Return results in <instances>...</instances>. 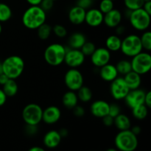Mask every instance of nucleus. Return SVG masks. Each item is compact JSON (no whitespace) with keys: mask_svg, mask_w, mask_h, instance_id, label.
I'll return each mask as SVG.
<instances>
[{"mask_svg":"<svg viewBox=\"0 0 151 151\" xmlns=\"http://www.w3.org/2000/svg\"><path fill=\"white\" fill-rule=\"evenodd\" d=\"M47 20V13L40 6H29L22 16V22L28 29L36 30Z\"/></svg>","mask_w":151,"mask_h":151,"instance_id":"f257e3e1","label":"nucleus"},{"mask_svg":"<svg viewBox=\"0 0 151 151\" xmlns=\"http://www.w3.org/2000/svg\"><path fill=\"white\" fill-rule=\"evenodd\" d=\"M3 73L9 79L16 80L24 70V61L19 55H10L1 62Z\"/></svg>","mask_w":151,"mask_h":151,"instance_id":"f03ea898","label":"nucleus"},{"mask_svg":"<svg viewBox=\"0 0 151 151\" xmlns=\"http://www.w3.org/2000/svg\"><path fill=\"white\" fill-rule=\"evenodd\" d=\"M66 48L64 45L59 43H53L46 47L44 58L46 63L51 66H58L64 61Z\"/></svg>","mask_w":151,"mask_h":151,"instance_id":"7ed1b4c3","label":"nucleus"},{"mask_svg":"<svg viewBox=\"0 0 151 151\" xmlns=\"http://www.w3.org/2000/svg\"><path fill=\"white\" fill-rule=\"evenodd\" d=\"M116 150L134 151L138 147V138L130 129L119 131L114 139Z\"/></svg>","mask_w":151,"mask_h":151,"instance_id":"20e7f679","label":"nucleus"},{"mask_svg":"<svg viewBox=\"0 0 151 151\" xmlns=\"http://www.w3.org/2000/svg\"><path fill=\"white\" fill-rule=\"evenodd\" d=\"M151 15L148 14L144 9L142 8L132 10L128 16L129 23L132 28L139 32L147 30L150 27Z\"/></svg>","mask_w":151,"mask_h":151,"instance_id":"39448f33","label":"nucleus"},{"mask_svg":"<svg viewBox=\"0 0 151 151\" xmlns=\"http://www.w3.org/2000/svg\"><path fill=\"white\" fill-rule=\"evenodd\" d=\"M120 51L128 58H133L143 51L139 35L129 34L122 39Z\"/></svg>","mask_w":151,"mask_h":151,"instance_id":"423d86ee","label":"nucleus"},{"mask_svg":"<svg viewBox=\"0 0 151 151\" xmlns=\"http://www.w3.org/2000/svg\"><path fill=\"white\" fill-rule=\"evenodd\" d=\"M43 109L36 103H29L22 110V116L26 125H38L42 121Z\"/></svg>","mask_w":151,"mask_h":151,"instance_id":"0eeeda50","label":"nucleus"},{"mask_svg":"<svg viewBox=\"0 0 151 151\" xmlns=\"http://www.w3.org/2000/svg\"><path fill=\"white\" fill-rule=\"evenodd\" d=\"M132 71L142 75H146L151 69V55L149 52H141L131 58Z\"/></svg>","mask_w":151,"mask_h":151,"instance_id":"6e6552de","label":"nucleus"},{"mask_svg":"<svg viewBox=\"0 0 151 151\" xmlns=\"http://www.w3.org/2000/svg\"><path fill=\"white\" fill-rule=\"evenodd\" d=\"M83 75L79 69L69 68L65 73L64 83L69 90L77 91L83 86Z\"/></svg>","mask_w":151,"mask_h":151,"instance_id":"1a4fd4ad","label":"nucleus"},{"mask_svg":"<svg viewBox=\"0 0 151 151\" xmlns=\"http://www.w3.org/2000/svg\"><path fill=\"white\" fill-rule=\"evenodd\" d=\"M109 90L111 97L116 101L123 100L130 91L122 77H118L111 81Z\"/></svg>","mask_w":151,"mask_h":151,"instance_id":"9d476101","label":"nucleus"},{"mask_svg":"<svg viewBox=\"0 0 151 151\" xmlns=\"http://www.w3.org/2000/svg\"><path fill=\"white\" fill-rule=\"evenodd\" d=\"M85 60L86 56L81 50L67 48L63 63H66V66L69 68L78 69L83 64Z\"/></svg>","mask_w":151,"mask_h":151,"instance_id":"9b49d317","label":"nucleus"},{"mask_svg":"<svg viewBox=\"0 0 151 151\" xmlns=\"http://www.w3.org/2000/svg\"><path fill=\"white\" fill-rule=\"evenodd\" d=\"M111 59V52L106 47L96 48L94 52L90 55V60L93 66L100 68L110 63Z\"/></svg>","mask_w":151,"mask_h":151,"instance_id":"f8f14e48","label":"nucleus"},{"mask_svg":"<svg viewBox=\"0 0 151 151\" xmlns=\"http://www.w3.org/2000/svg\"><path fill=\"white\" fill-rule=\"evenodd\" d=\"M145 92L144 90L141 89L140 88L137 89L130 90L128 94L125 97L123 100L125 103L131 109L140 106V105L145 104Z\"/></svg>","mask_w":151,"mask_h":151,"instance_id":"ddd939ff","label":"nucleus"},{"mask_svg":"<svg viewBox=\"0 0 151 151\" xmlns=\"http://www.w3.org/2000/svg\"><path fill=\"white\" fill-rule=\"evenodd\" d=\"M104 14L95 7H91L86 10L85 16V23L91 27H98L103 24Z\"/></svg>","mask_w":151,"mask_h":151,"instance_id":"4468645a","label":"nucleus"},{"mask_svg":"<svg viewBox=\"0 0 151 151\" xmlns=\"http://www.w3.org/2000/svg\"><path fill=\"white\" fill-rule=\"evenodd\" d=\"M61 111L55 106H50L43 109L42 121L47 125H54L60 120Z\"/></svg>","mask_w":151,"mask_h":151,"instance_id":"2eb2a0df","label":"nucleus"},{"mask_svg":"<svg viewBox=\"0 0 151 151\" xmlns=\"http://www.w3.org/2000/svg\"><path fill=\"white\" fill-rule=\"evenodd\" d=\"M123 19V15L119 10L114 8L109 13L104 14L103 23L107 27L114 29L116 27L119 25Z\"/></svg>","mask_w":151,"mask_h":151,"instance_id":"dca6fc26","label":"nucleus"},{"mask_svg":"<svg viewBox=\"0 0 151 151\" xmlns=\"http://www.w3.org/2000/svg\"><path fill=\"white\" fill-rule=\"evenodd\" d=\"M109 103L103 100H97L93 102L90 106L91 114L97 118H102L109 114Z\"/></svg>","mask_w":151,"mask_h":151,"instance_id":"f3484780","label":"nucleus"},{"mask_svg":"<svg viewBox=\"0 0 151 151\" xmlns=\"http://www.w3.org/2000/svg\"><path fill=\"white\" fill-rule=\"evenodd\" d=\"M86 10L78 6L75 5L71 7L68 13V19L71 24L74 25H81L85 22Z\"/></svg>","mask_w":151,"mask_h":151,"instance_id":"a211bd4d","label":"nucleus"},{"mask_svg":"<svg viewBox=\"0 0 151 151\" xmlns=\"http://www.w3.org/2000/svg\"><path fill=\"white\" fill-rule=\"evenodd\" d=\"M99 69H99L100 77L103 81H106V82L111 83L116 78H118L119 75L115 65L112 64V63H109Z\"/></svg>","mask_w":151,"mask_h":151,"instance_id":"6ab92c4d","label":"nucleus"},{"mask_svg":"<svg viewBox=\"0 0 151 151\" xmlns=\"http://www.w3.org/2000/svg\"><path fill=\"white\" fill-rule=\"evenodd\" d=\"M62 137L56 130H51L45 134L43 138V143L46 147L53 149L57 147L61 142Z\"/></svg>","mask_w":151,"mask_h":151,"instance_id":"aec40b11","label":"nucleus"},{"mask_svg":"<svg viewBox=\"0 0 151 151\" xmlns=\"http://www.w3.org/2000/svg\"><path fill=\"white\" fill-rule=\"evenodd\" d=\"M86 41V37L83 32H75L69 35L68 39V46L70 49L81 50Z\"/></svg>","mask_w":151,"mask_h":151,"instance_id":"412c9836","label":"nucleus"},{"mask_svg":"<svg viewBox=\"0 0 151 151\" xmlns=\"http://www.w3.org/2000/svg\"><path fill=\"white\" fill-rule=\"evenodd\" d=\"M123 79L125 83L127 84L130 90L137 89L140 88L142 84V78L141 75L137 74L134 71H131L130 72L124 75Z\"/></svg>","mask_w":151,"mask_h":151,"instance_id":"4be33fe9","label":"nucleus"},{"mask_svg":"<svg viewBox=\"0 0 151 151\" xmlns=\"http://www.w3.org/2000/svg\"><path fill=\"white\" fill-rule=\"evenodd\" d=\"M78 102H79V100H78L76 91L68 90L63 94L62 97V103L63 106L68 109H73L78 104Z\"/></svg>","mask_w":151,"mask_h":151,"instance_id":"5701e85b","label":"nucleus"},{"mask_svg":"<svg viewBox=\"0 0 151 151\" xmlns=\"http://www.w3.org/2000/svg\"><path fill=\"white\" fill-rule=\"evenodd\" d=\"M121 44H122V38L116 34L108 36L105 42L106 48L111 52H116L118 51H120Z\"/></svg>","mask_w":151,"mask_h":151,"instance_id":"b1692460","label":"nucleus"},{"mask_svg":"<svg viewBox=\"0 0 151 151\" xmlns=\"http://www.w3.org/2000/svg\"><path fill=\"white\" fill-rule=\"evenodd\" d=\"M114 125L119 131L128 130L131 127V122L129 116L125 114H119L118 116L114 118Z\"/></svg>","mask_w":151,"mask_h":151,"instance_id":"393cba45","label":"nucleus"},{"mask_svg":"<svg viewBox=\"0 0 151 151\" xmlns=\"http://www.w3.org/2000/svg\"><path fill=\"white\" fill-rule=\"evenodd\" d=\"M2 90L7 97H14L18 93L19 86L16 80L9 79L5 84L2 86Z\"/></svg>","mask_w":151,"mask_h":151,"instance_id":"a878e982","label":"nucleus"},{"mask_svg":"<svg viewBox=\"0 0 151 151\" xmlns=\"http://www.w3.org/2000/svg\"><path fill=\"white\" fill-rule=\"evenodd\" d=\"M78 100L82 103H88L92 100L93 92L89 87L86 86H82L78 91H76Z\"/></svg>","mask_w":151,"mask_h":151,"instance_id":"bb28decb","label":"nucleus"},{"mask_svg":"<svg viewBox=\"0 0 151 151\" xmlns=\"http://www.w3.org/2000/svg\"><path fill=\"white\" fill-rule=\"evenodd\" d=\"M37 30V35L39 39L42 41L47 40L52 33V27L47 23H44L39 27Z\"/></svg>","mask_w":151,"mask_h":151,"instance_id":"cd10ccee","label":"nucleus"},{"mask_svg":"<svg viewBox=\"0 0 151 151\" xmlns=\"http://www.w3.org/2000/svg\"><path fill=\"white\" fill-rule=\"evenodd\" d=\"M115 66H116L119 75H122V76L132 71L131 60H127V59H122V60H119L115 64Z\"/></svg>","mask_w":151,"mask_h":151,"instance_id":"c85d7f7f","label":"nucleus"},{"mask_svg":"<svg viewBox=\"0 0 151 151\" xmlns=\"http://www.w3.org/2000/svg\"><path fill=\"white\" fill-rule=\"evenodd\" d=\"M132 115L135 119L138 120H143L145 119L148 114V108L145 104L140 105L131 109Z\"/></svg>","mask_w":151,"mask_h":151,"instance_id":"c756f323","label":"nucleus"},{"mask_svg":"<svg viewBox=\"0 0 151 151\" xmlns=\"http://www.w3.org/2000/svg\"><path fill=\"white\" fill-rule=\"evenodd\" d=\"M13 16L12 9L8 4L0 2V22H6L10 20Z\"/></svg>","mask_w":151,"mask_h":151,"instance_id":"7c9ffc66","label":"nucleus"},{"mask_svg":"<svg viewBox=\"0 0 151 151\" xmlns=\"http://www.w3.org/2000/svg\"><path fill=\"white\" fill-rule=\"evenodd\" d=\"M140 41H141L142 47L143 50L146 52H150L151 50V32L147 30L142 32V34L140 35Z\"/></svg>","mask_w":151,"mask_h":151,"instance_id":"2f4dec72","label":"nucleus"},{"mask_svg":"<svg viewBox=\"0 0 151 151\" xmlns=\"http://www.w3.org/2000/svg\"><path fill=\"white\" fill-rule=\"evenodd\" d=\"M144 2V0H123L125 8L131 11L142 8Z\"/></svg>","mask_w":151,"mask_h":151,"instance_id":"473e14b6","label":"nucleus"},{"mask_svg":"<svg viewBox=\"0 0 151 151\" xmlns=\"http://www.w3.org/2000/svg\"><path fill=\"white\" fill-rule=\"evenodd\" d=\"M114 8V4L111 0H100L99 3L98 9L103 14L109 13Z\"/></svg>","mask_w":151,"mask_h":151,"instance_id":"72a5a7b5","label":"nucleus"},{"mask_svg":"<svg viewBox=\"0 0 151 151\" xmlns=\"http://www.w3.org/2000/svg\"><path fill=\"white\" fill-rule=\"evenodd\" d=\"M96 50V46L95 44H94L91 41H86L85 44L83 45V47L81 48V52L83 53L84 55L86 57V56H88L90 57L91 54L94 52V50Z\"/></svg>","mask_w":151,"mask_h":151,"instance_id":"f704fd0d","label":"nucleus"},{"mask_svg":"<svg viewBox=\"0 0 151 151\" xmlns=\"http://www.w3.org/2000/svg\"><path fill=\"white\" fill-rule=\"evenodd\" d=\"M52 32L58 38H63L67 35V29L61 24H55L52 27Z\"/></svg>","mask_w":151,"mask_h":151,"instance_id":"c9c22d12","label":"nucleus"},{"mask_svg":"<svg viewBox=\"0 0 151 151\" xmlns=\"http://www.w3.org/2000/svg\"><path fill=\"white\" fill-rule=\"evenodd\" d=\"M119 114H121V107L117 103H113L111 104H109V115L114 118L116 116H118Z\"/></svg>","mask_w":151,"mask_h":151,"instance_id":"e433bc0d","label":"nucleus"},{"mask_svg":"<svg viewBox=\"0 0 151 151\" xmlns=\"http://www.w3.org/2000/svg\"><path fill=\"white\" fill-rule=\"evenodd\" d=\"M93 2H94V1H92V0H77L76 5L87 10L92 7Z\"/></svg>","mask_w":151,"mask_h":151,"instance_id":"4c0bfd02","label":"nucleus"},{"mask_svg":"<svg viewBox=\"0 0 151 151\" xmlns=\"http://www.w3.org/2000/svg\"><path fill=\"white\" fill-rule=\"evenodd\" d=\"M72 110V112H73V114L76 117H83L85 115L86 111L84 109V108L83 106H79L78 104L75 107H74Z\"/></svg>","mask_w":151,"mask_h":151,"instance_id":"58836bf2","label":"nucleus"},{"mask_svg":"<svg viewBox=\"0 0 151 151\" xmlns=\"http://www.w3.org/2000/svg\"><path fill=\"white\" fill-rule=\"evenodd\" d=\"M53 5H54V1L52 0H42L39 6L47 13L52 8Z\"/></svg>","mask_w":151,"mask_h":151,"instance_id":"ea45409f","label":"nucleus"},{"mask_svg":"<svg viewBox=\"0 0 151 151\" xmlns=\"http://www.w3.org/2000/svg\"><path fill=\"white\" fill-rule=\"evenodd\" d=\"M38 132V125H26L25 127V133L28 136H34Z\"/></svg>","mask_w":151,"mask_h":151,"instance_id":"a19ab883","label":"nucleus"},{"mask_svg":"<svg viewBox=\"0 0 151 151\" xmlns=\"http://www.w3.org/2000/svg\"><path fill=\"white\" fill-rule=\"evenodd\" d=\"M102 121H103V125L106 127H111L114 125V118L109 114L103 116L102 118Z\"/></svg>","mask_w":151,"mask_h":151,"instance_id":"79ce46f5","label":"nucleus"},{"mask_svg":"<svg viewBox=\"0 0 151 151\" xmlns=\"http://www.w3.org/2000/svg\"><path fill=\"white\" fill-rule=\"evenodd\" d=\"M114 29H115V32H116L115 34L119 35V36H121V35H123V34L125 32V30H126L125 27L124 26V25H122L121 24L119 25H118L117 27H116Z\"/></svg>","mask_w":151,"mask_h":151,"instance_id":"37998d69","label":"nucleus"},{"mask_svg":"<svg viewBox=\"0 0 151 151\" xmlns=\"http://www.w3.org/2000/svg\"><path fill=\"white\" fill-rule=\"evenodd\" d=\"M145 105L148 109L151 108V92L150 91L145 92Z\"/></svg>","mask_w":151,"mask_h":151,"instance_id":"c03bdc74","label":"nucleus"},{"mask_svg":"<svg viewBox=\"0 0 151 151\" xmlns=\"http://www.w3.org/2000/svg\"><path fill=\"white\" fill-rule=\"evenodd\" d=\"M7 97L3 91L2 88H0V107H1V106L5 104L6 101H7Z\"/></svg>","mask_w":151,"mask_h":151,"instance_id":"a18cd8bd","label":"nucleus"},{"mask_svg":"<svg viewBox=\"0 0 151 151\" xmlns=\"http://www.w3.org/2000/svg\"><path fill=\"white\" fill-rule=\"evenodd\" d=\"M142 8L147 12L148 14L151 15V1H145L144 2L142 6Z\"/></svg>","mask_w":151,"mask_h":151,"instance_id":"49530a36","label":"nucleus"},{"mask_svg":"<svg viewBox=\"0 0 151 151\" xmlns=\"http://www.w3.org/2000/svg\"><path fill=\"white\" fill-rule=\"evenodd\" d=\"M130 130H131V131L137 136H138L139 134L141 133V128H140L139 125H134V126L131 127Z\"/></svg>","mask_w":151,"mask_h":151,"instance_id":"de8ad7c7","label":"nucleus"},{"mask_svg":"<svg viewBox=\"0 0 151 151\" xmlns=\"http://www.w3.org/2000/svg\"><path fill=\"white\" fill-rule=\"evenodd\" d=\"M30 6H39L42 0H26Z\"/></svg>","mask_w":151,"mask_h":151,"instance_id":"09e8293b","label":"nucleus"},{"mask_svg":"<svg viewBox=\"0 0 151 151\" xmlns=\"http://www.w3.org/2000/svg\"><path fill=\"white\" fill-rule=\"evenodd\" d=\"M8 80H9V78H7V77L6 76L4 73L1 74V75H0V85L3 86L4 84H5Z\"/></svg>","mask_w":151,"mask_h":151,"instance_id":"8fccbe9b","label":"nucleus"},{"mask_svg":"<svg viewBox=\"0 0 151 151\" xmlns=\"http://www.w3.org/2000/svg\"><path fill=\"white\" fill-rule=\"evenodd\" d=\"M58 132L62 138H64V137H67L68 134H69V131H68V130L66 128H62L60 131H58Z\"/></svg>","mask_w":151,"mask_h":151,"instance_id":"3c124183","label":"nucleus"},{"mask_svg":"<svg viewBox=\"0 0 151 151\" xmlns=\"http://www.w3.org/2000/svg\"><path fill=\"white\" fill-rule=\"evenodd\" d=\"M28 151H46L43 147H39V146H33V147H30L28 150Z\"/></svg>","mask_w":151,"mask_h":151,"instance_id":"603ef678","label":"nucleus"},{"mask_svg":"<svg viewBox=\"0 0 151 151\" xmlns=\"http://www.w3.org/2000/svg\"><path fill=\"white\" fill-rule=\"evenodd\" d=\"M106 151H119V150H116V149H115V148H109V149H108V150H106Z\"/></svg>","mask_w":151,"mask_h":151,"instance_id":"864d4df0","label":"nucleus"},{"mask_svg":"<svg viewBox=\"0 0 151 151\" xmlns=\"http://www.w3.org/2000/svg\"><path fill=\"white\" fill-rule=\"evenodd\" d=\"M2 32V25H1V23L0 22V34Z\"/></svg>","mask_w":151,"mask_h":151,"instance_id":"5fc2aeb1","label":"nucleus"},{"mask_svg":"<svg viewBox=\"0 0 151 151\" xmlns=\"http://www.w3.org/2000/svg\"><path fill=\"white\" fill-rule=\"evenodd\" d=\"M3 74V70H2V68H1V66H0V75Z\"/></svg>","mask_w":151,"mask_h":151,"instance_id":"6e6d98bb","label":"nucleus"},{"mask_svg":"<svg viewBox=\"0 0 151 151\" xmlns=\"http://www.w3.org/2000/svg\"><path fill=\"white\" fill-rule=\"evenodd\" d=\"M151 1V0H144L145 2V1Z\"/></svg>","mask_w":151,"mask_h":151,"instance_id":"4d7b16f0","label":"nucleus"},{"mask_svg":"<svg viewBox=\"0 0 151 151\" xmlns=\"http://www.w3.org/2000/svg\"><path fill=\"white\" fill-rule=\"evenodd\" d=\"M1 66V60H0V66Z\"/></svg>","mask_w":151,"mask_h":151,"instance_id":"13d9d810","label":"nucleus"},{"mask_svg":"<svg viewBox=\"0 0 151 151\" xmlns=\"http://www.w3.org/2000/svg\"><path fill=\"white\" fill-rule=\"evenodd\" d=\"M52 1H57V0H52Z\"/></svg>","mask_w":151,"mask_h":151,"instance_id":"bf43d9fd","label":"nucleus"},{"mask_svg":"<svg viewBox=\"0 0 151 151\" xmlns=\"http://www.w3.org/2000/svg\"><path fill=\"white\" fill-rule=\"evenodd\" d=\"M111 1H116V0H111Z\"/></svg>","mask_w":151,"mask_h":151,"instance_id":"052dcab7","label":"nucleus"},{"mask_svg":"<svg viewBox=\"0 0 151 151\" xmlns=\"http://www.w3.org/2000/svg\"><path fill=\"white\" fill-rule=\"evenodd\" d=\"M92 1H97V0H92Z\"/></svg>","mask_w":151,"mask_h":151,"instance_id":"680f3d73","label":"nucleus"}]
</instances>
